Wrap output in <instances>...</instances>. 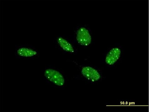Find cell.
Masks as SVG:
<instances>
[{
  "label": "cell",
  "mask_w": 149,
  "mask_h": 112,
  "mask_svg": "<svg viewBox=\"0 0 149 112\" xmlns=\"http://www.w3.org/2000/svg\"><path fill=\"white\" fill-rule=\"evenodd\" d=\"M39 54V51L32 45L22 44L15 46L14 55L17 59H34L37 57Z\"/></svg>",
  "instance_id": "1"
},
{
  "label": "cell",
  "mask_w": 149,
  "mask_h": 112,
  "mask_svg": "<svg viewBox=\"0 0 149 112\" xmlns=\"http://www.w3.org/2000/svg\"><path fill=\"white\" fill-rule=\"evenodd\" d=\"M44 76L46 80L57 87H62L65 85V79L63 75L54 68H46L44 72Z\"/></svg>",
  "instance_id": "2"
},
{
  "label": "cell",
  "mask_w": 149,
  "mask_h": 112,
  "mask_svg": "<svg viewBox=\"0 0 149 112\" xmlns=\"http://www.w3.org/2000/svg\"><path fill=\"white\" fill-rule=\"evenodd\" d=\"M76 39L79 44L83 46L89 45L92 41L91 37L89 31L84 27L78 30Z\"/></svg>",
  "instance_id": "3"
},
{
  "label": "cell",
  "mask_w": 149,
  "mask_h": 112,
  "mask_svg": "<svg viewBox=\"0 0 149 112\" xmlns=\"http://www.w3.org/2000/svg\"><path fill=\"white\" fill-rule=\"evenodd\" d=\"M81 73L86 78L92 82L98 81L100 78V75L98 71L95 69L90 66L83 67Z\"/></svg>",
  "instance_id": "4"
},
{
  "label": "cell",
  "mask_w": 149,
  "mask_h": 112,
  "mask_svg": "<svg viewBox=\"0 0 149 112\" xmlns=\"http://www.w3.org/2000/svg\"><path fill=\"white\" fill-rule=\"evenodd\" d=\"M121 53V51L119 48L112 49L107 54L105 59V62L109 65H113L119 59Z\"/></svg>",
  "instance_id": "5"
},
{
  "label": "cell",
  "mask_w": 149,
  "mask_h": 112,
  "mask_svg": "<svg viewBox=\"0 0 149 112\" xmlns=\"http://www.w3.org/2000/svg\"><path fill=\"white\" fill-rule=\"evenodd\" d=\"M56 44L63 51L69 53H73L74 50L70 42L62 36H59L56 39Z\"/></svg>",
  "instance_id": "6"
}]
</instances>
